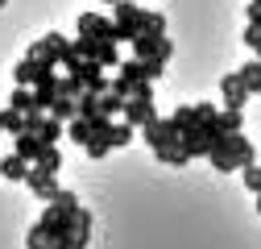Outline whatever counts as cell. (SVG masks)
<instances>
[{"label":"cell","instance_id":"1","mask_svg":"<svg viewBox=\"0 0 261 249\" xmlns=\"http://www.w3.org/2000/svg\"><path fill=\"white\" fill-rule=\"evenodd\" d=\"M83 212V208H79ZM79 212H62L54 204H46V212L38 216V225L46 229V241L50 245H71L75 241V229H79Z\"/></svg>","mask_w":261,"mask_h":249},{"label":"cell","instance_id":"2","mask_svg":"<svg viewBox=\"0 0 261 249\" xmlns=\"http://www.w3.org/2000/svg\"><path fill=\"white\" fill-rule=\"evenodd\" d=\"M141 17L145 9L133 5V0H116L112 5V25H116V42H133L141 34Z\"/></svg>","mask_w":261,"mask_h":249},{"label":"cell","instance_id":"3","mask_svg":"<svg viewBox=\"0 0 261 249\" xmlns=\"http://www.w3.org/2000/svg\"><path fill=\"white\" fill-rule=\"evenodd\" d=\"M141 133H145V145L153 150V158H158L162 150H170V145H178V141H182V133H178L174 116H158L153 124H145Z\"/></svg>","mask_w":261,"mask_h":249},{"label":"cell","instance_id":"4","mask_svg":"<svg viewBox=\"0 0 261 249\" xmlns=\"http://www.w3.org/2000/svg\"><path fill=\"white\" fill-rule=\"evenodd\" d=\"M67 46H71V38H67V34H58V29H50V34H42L25 54H29V58H38V62H54V67H58L62 54H67Z\"/></svg>","mask_w":261,"mask_h":249},{"label":"cell","instance_id":"5","mask_svg":"<svg viewBox=\"0 0 261 249\" xmlns=\"http://www.w3.org/2000/svg\"><path fill=\"white\" fill-rule=\"evenodd\" d=\"M128 46H133V58H141V62H166L170 50H174L166 34H162V38H158V34H137Z\"/></svg>","mask_w":261,"mask_h":249},{"label":"cell","instance_id":"6","mask_svg":"<svg viewBox=\"0 0 261 249\" xmlns=\"http://www.w3.org/2000/svg\"><path fill=\"white\" fill-rule=\"evenodd\" d=\"M75 29H79V38H91V42H116V25L104 13H79Z\"/></svg>","mask_w":261,"mask_h":249},{"label":"cell","instance_id":"7","mask_svg":"<svg viewBox=\"0 0 261 249\" xmlns=\"http://www.w3.org/2000/svg\"><path fill=\"white\" fill-rule=\"evenodd\" d=\"M25 187H29V191H34L42 204H54V195L62 191V187H58V175H50V170H42V166H34V170H29Z\"/></svg>","mask_w":261,"mask_h":249},{"label":"cell","instance_id":"8","mask_svg":"<svg viewBox=\"0 0 261 249\" xmlns=\"http://www.w3.org/2000/svg\"><path fill=\"white\" fill-rule=\"evenodd\" d=\"M220 96H224V108H232V112H241V108L249 104V91H245V83H241L237 71H228V75L220 79Z\"/></svg>","mask_w":261,"mask_h":249},{"label":"cell","instance_id":"9","mask_svg":"<svg viewBox=\"0 0 261 249\" xmlns=\"http://www.w3.org/2000/svg\"><path fill=\"white\" fill-rule=\"evenodd\" d=\"M120 116L133 124V129H145V124H153V120H158V108H153V100H128Z\"/></svg>","mask_w":261,"mask_h":249},{"label":"cell","instance_id":"10","mask_svg":"<svg viewBox=\"0 0 261 249\" xmlns=\"http://www.w3.org/2000/svg\"><path fill=\"white\" fill-rule=\"evenodd\" d=\"M228 150H232V158H237L241 170L245 166H257V150H253V141L245 133H228Z\"/></svg>","mask_w":261,"mask_h":249},{"label":"cell","instance_id":"11","mask_svg":"<svg viewBox=\"0 0 261 249\" xmlns=\"http://www.w3.org/2000/svg\"><path fill=\"white\" fill-rule=\"evenodd\" d=\"M29 170H34V166H29V162L21 158V154H5V158H0V179L25 183V179H29Z\"/></svg>","mask_w":261,"mask_h":249},{"label":"cell","instance_id":"12","mask_svg":"<svg viewBox=\"0 0 261 249\" xmlns=\"http://www.w3.org/2000/svg\"><path fill=\"white\" fill-rule=\"evenodd\" d=\"M58 83H62V75H54V79H42V83H34V96H38V108H42V112H50V108H54V100L62 96V91H58Z\"/></svg>","mask_w":261,"mask_h":249},{"label":"cell","instance_id":"13","mask_svg":"<svg viewBox=\"0 0 261 249\" xmlns=\"http://www.w3.org/2000/svg\"><path fill=\"white\" fill-rule=\"evenodd\" d=\"M34 79H38V58L21 54L17 67H13V83H17V87H34Z\"/></svg>","mask_w":261,"mask_h":249},{"label":"cell","instance_id":"14","mask_svg":"<svg viewBox=\"0 0 261 249\" xmlns=\"http://www.w3.org/2000/svg\"><path fill=\"white\" fill-rule=\"evenodd\" d=\"M42 145H46V141H42L38 133H21V137H17V145H13V154H21V158L34 166V162H38V154H42Z\"/></svg>","mask_w":261,"mask_h":249},{"label":"cell","instance_id":"15","mask_svg":"<svg viewBox=\"0 0 261 249\" xmlns=\"http://www.w3.org/2000/svg\"><path fill=\"white\" fill-rule=\"evenodd\" d=\"M237 75H241V83H245L249 96H261V58H249Z\"/></svg>","mask_w":261,"mask_h":249},{"label":"cell","instance_id":"16","mask_svg":"<svg viewBox=\"0 0 261 249\" xmlns=\"http://www.w3.org/2000/svg\"><path fill=\"white\" fill-rule=\"evenodd\" d=\"M9 108H13V112H21V116H25V112H34V108H38V96H34V87H13V96H9Z\"/></svg>","mask_w":261,"mask_h":249},{"label":"cell","instance_id":"17","mask_svg":"<svg viewBox=\"0 0 261 249\" xmlns=\"http://www.w3.org/2000/svg\"><path fill=\"white\" fill-rule=\"evenodd\" d=\"M67 137H71V141H75V145H87V141H91V137H95V124H91V120H87V116H75V120H71V124H67Z\"/></svg>","mask_w":261,"mask_h":249},{"label":"cell","instance_id":"18","mask_svg":"<svg viewBox=\"0 0 261 249\" xmlns=\"http://www.w3.org/2000/svg\"><path fill=\"white\" fill-rule=\"evenodd\" d=\"M116 75H120V79H128V83H145V79H149V75H145V62H141V58H124Z\"/></svg>","mask_w":261,"mask_h":249},{"label":"cell","instance_id":"19","mask_svg":"<svg viewBox=\"0 0 261 249\" xmlns=\"http://www.w3.org/2000/svg\"><path fill=\"white\" fill-rule=\"evenodd\" d=\"M34 166L58 175V170H62V154H58V145H42V154H38V162H34Z\"/></svg>","mask_w":261,"mask_h":249},{"label":"cell","instance_id":"20","mask_svg":"<svg viewBox=\"0 0 261 249\" xmlns=\"http://www.w3.org/2000/svg\"><path fill=\"white\" fill-rule=\"evenodd\" d=\"M0 129L13 133V137H21V133H25V116L13 112V108H0Z\"/></svg>","mask_w":261,"mask_h":249},{"label":"cell","instance_id":"21","mask_svg":"<svg viewBox=\"0 0 261 249\" xmlns=\"http://www.w3.org/2000/svg\"><path fill=\"white\" fill-rule=\"evenodd\" d=\"M50 116H54V120H75V116H79V104H75V100H67V96H58V100H54V108H50Z\"/></svg>","mask_w":261,"mask_h":249},{"label":"cell","instance_id":"22","mask_svg":"<svg viewBox=\"0 0 261 249\" xmlns=\"http://www.w3.org/2000/svg\"><path fill=\"white\" fill-rule=\"evenodd\" d=\"M158 162H166V166H187V162H191V154H187L182 141H178V145H170V150H162V154H158Z\"/></svg>","mask_w":261,"mask_h":249},{"label":"cell","instance_id":"23","mask_svg":"<svg viewBox=\"0 0 261 249\" xmlns=\"http://www.w3.org/2000/svg\"><path fill=\"white\" fill-rule=\"evenodd\" d=\"M62 133H67V129H62V120H54V116H46V124L38 129V137H42L46 145H58V137H62Z\"/></svg>","mask_w":261,"mask_h":249},{"label":"cell","instance_id":"24","mask_svg":"<svg viewBox=\"0 0 261 249\" xmlns=\"http://www.w3.org/2000/svg\"><path fill=\"white\" fill-rule=\"evenodd\" d=\"M141 34H166V17H162V13H149L145 9V17H141Z\"/></svg>","mask_w":261,"mask_h":249},{"label":"cell","instance_id":"25","mask_svg":"<svg viewBox=\"0 0 261 249\" xmlns=\"http://www.w3.org/2000/svg\"><path fill=\"white\" fill-rule=\"evenodd\" d=\"M25 249H50V241H46V229L34 220L29 225V233H25Z\"/></svg>","mask_w":261,"mask_h":249},{"label":"cell","instance_id":"26","mask_svg":"<svg viewBox=\"0 0 261 249\" xmlns=\"http://www.w3.org/2000/svg\"><path fill=\"white\" fill-rule=\"evenodd\" d=\"M241 124H245V116H241V112L220 108V129H224V133H241Z\"/></svg>","mask_w":261,"mask_h":249},{"label":"cell","instance_id":"27","mask_svg":"<svg viewBox=\"0 0 261 249\" xmlns=\"http://www.w3.org/2000/svg\"><path fill=\"white\" fill-rule=\"evenodd\" d=\"M124 104H128V100H120L116 91H108V96H100V112H104V116H116V112H124Z\"/></svg>","mask_w":261,"mask_h":249},{"label":"cell","instance_id":"28","mask_svg":"<svg viewBox=\"0 0 261 249\" xmlns=\"http://www.w3.org/2000/svg\"><path fill=\"white\" fill-rule=\"evenodd\" d=\"M54 208H62V212H79L83 204H79V195H75V191H67V187H62V191L54 195Z\"/></svg>","mask_w":261,"mask_h":249},{"label":"cell","instance_id":"29","mask_svg":"<svg viewBox=\"0 0 261 249\" xmlns=\"http://www.w3.org/2000/svg\"><path fill=\"white\" fill-rule=\"evenodd\" d=\"M75 104H79V116H95V112H100V96H91V91H83Z\"/></svg>","mask_w":261,"mask_h":249},{"label":"cell","instance_id":"30","mask_svg":"<svg viewBox=\"0 0 261 249\" xmlns=\"http://www.w3.org/2000/svg\"><path fill=\"white\" fill-rule=\"evenodd\" d=\"M245 46L253 50V58H261V25H245Z\"/></svg>","mask_w":261,"mask_h":249},{"label":"cell","instance_id":"31","mask_svg":"<svg viewBox=\"0 0 261 249\" xmlns=\"http://www.w3.org/2000/svg\"><path fill=\"white\" fill-rule=\"evenodd\" d=\"M241 179H245V187H249L253 195H261V166H245Z\"/></svg>","mask_w":261,"mask_h":249},{"label":"cell","instance_id":"32","mask_svg":"<svg viewBox=\"0 0 261 249\" xmlns=\"http://www.w3.org/2000/svg\"><path fill=\"white\" fill-rule=\"evenodd\" d=\"M133 100H153V83H149V79L133 87Z\"/></svg>","mask_w":261,"mask_h":249},{"label":"cell","instance_id":"33","mask_svg":"<svg viewBox=\"0 0 261 249\" xmlns=\"http://www.w3.org/2000/svg\"><path fill=\"white\" fill-rule=\"evenodd\" d=\"M162 71H166V62H145V75H149V83H153V79H162Z\"/></svg>","mask_w":261,"mask_h":249},{"label":"cell","instance_id":"34","mask_svg":"<svg viewBox=\"0 0 261 249\" xmlns=\"http://www.w3.org/2000/svg\"><path fill=\"white\" fill-rule=\"evenodd\" d=\"M50 249H75V245H50Z\"/></svg>","mask_w":261,"mask_h":249},{"label":"cell","instance_id":"35","mask_svg":"<svg viewBox=\"0 0 261 249\" xmlns=\"http://www.w3.org/2000/svg\"><path fill=\"white\" fill-rule=\"evenodd\" d=\"M257 212H261V195H257Z\"/></svg>","mask_w":261,"mask_h":249},{"label":"cell","instance_id":"36","mask_svg":"<svg viewBox=\"0 0 261 249\" xmlns=\"http://www.w3.org/2000/svg\"><path fill=\"white\" fill-rule=\"evenodd\" d=\"M5 5H9V0H0V9H5Z\"/></svg>","mask_w":261,"mask_h":249},{"label":"cell","instance_id":"37","mask_svg":"<svg viewBox=\"0 0 261 249\" xmlns=\"http://www.w3.org/2000/svg\"><path fill=\"white\" fill-rule=\"evenodd\" d=\"M104 5H116V0H104Z\"/></svg>","mask_w":261,"mask_h":249}]
</instances>
